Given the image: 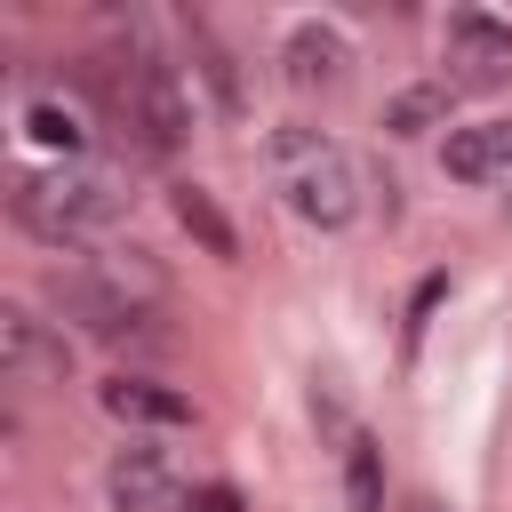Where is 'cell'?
<instances>
[{"label": "cell", "instance_id": "cell-11", "mask_svg": "<svg viewBox=\"0 0 512 512\" xmlns=\"http://www.w3.org/2000/svg\"><path fill=\"white\" fill-rule=\"evenodd\" d=\"M24 136L40 144V152H56V160H88V144H96V120H88V104L80 96H24Z\"/></svg>", "mask_w": 512, "mask_h": 512}, {"label": "cell", "instance_id": "cell-16", "mask_svg": "<svg viewBox=\"0 0 512 512\" xmlns=\"http://www.w3.org/2000/svg\"><path fill=\"white\" fill-rule=\"evenodd\" d=\"M176 512H240V488L232 480H200V488H184Z\"/></svg>", "mask_w": 512, "mask_h": 512}, {"label": "cell", "instance_id": "cell-18", "mask_svg": "<svg viewBox=\"0 0 512 512\" xmlns=\"http://www.w3.org/2000/svg\"><path fill=\"white\" fill-rule=\"evenodd\" d=\"M504 216H512V192H504Z\"/></svg>", "mask_w": 512, "mask_h": 512}, {"label": "cell", "instance_id": "cell-2", "mask_svg": "<svg viewBox=\"0 0 512 512\" xmlns=\"http://www.w3.org/2000/svg\"><path fill=\"white\" fill-rule=\"evenodd\" d=\"M48 304H56L80 336L120 344V336H136V328L152 320V304H160V272H152V256H144V248L72 256V264H56V272H48Z\"/></svg>", "mask_w": 512, "mask_h": 512}, {"label": "cell", "instance_id": "cell-14", "mask_svg": "<svg viewBox=\"0 0 512 512\" xmlns=\"http://www.w3.org/2000/svg\"><path fill=\"white\" fill-rule=\"evenodd\" d=\"M448 112H456V88H448V80H432V88H400V96L384 104V128H392V136H424V128H456Z\"/></svg>", "mask_w": 512, "mask_h": 512}, {"label": "cell", "instance_id": "cell-13", "mask_svg": "<svg viewBox=\"0 0 512 512\" xmlns=\"http://www.w3.org/2000/svg\"><path fill=\"white\" fill-rule=\"evenodd\" d=\"M168 208H176V224H184V232H192V240H200L208 256H224V264L240 256V232L224 224V208H216V200H208L200 184H168Z\"/></svg>", "mask_w": 512, "mask_h": 512}, {"label": "cell", "instance_id": "cell-4", "mask_svg": "<svg viewBox=\"0 0 512 512\" xmlns=\"http://www.w3.org/2000/svg\"><path fill=\"white\" fill-rule=\"evenodd\" d=\"M120 128H128L136 152H152V160H168V152L192 136V88H184V72H176L160 48H136V56L120 64Z\"/></svg>", "mask_w": 512, "mask_h": 512}, {"label": "cell", "instance_id": "cell-5", "mask_svg": "<svg viewBox=\"0 0 512 512\" xmlns=\"http://www.w3.org/2000/svg\"><path fill=\"white\" fill-rule=\"evenodd\" d=\"M440 80L464 96H480V88H512V24L504 16H488V8H456L448 24H440Z\"/></svg>", "mask_w": 512, "mask_h": 512}, {"label": "cell", "instance_id": "cell-6", "mask_svg": "<svg viewBox=\"0 0 512 512\" xmlns=\"http://www.w3.org/2000/svg\"><path fill=\"white\" fill-rule=\"evenodd\" d=\"M0 376H8L16 392H48V384H64V376H72V344H64V328H48L40 312L8 304V312H0Z\"/></svg>", "mask_w": 512, "mask_h": 512}, {"label": "cell", "instance_id": "cell-8", "mask_svg": "<svg viewBox=\"0 0 512 512\" xmlns=\"http://www.w3.org/2000/svg\"><path fill=\"white\" fill-rule=\"evenodd\" d=\"M440 168L456 184H512V120H464L440 136Z\"/></svg>", "mask_w": 512, "mask_h": 512}, {"label": "cell", "instance_id": "cell-10", "mask_svg": "<svg viewBox=\"0 0 512 512\" xmlns=\"http://www.w3.org/2000/svg\"><path fill=\"white\" fill-rule=\"evenodd\" d=\"M96 400H104V416L144 424V432H176V424H192V400H184V392H168L160 376H104V384H96Z\"/></svg>", "mask_w": 512, "mask_h": 512}, {"label": "cell", "instance_id": "cell-7", "mask_svg": "<svg viewBox=\"0 0 512 512\" xmlns=\"http://www.w3.org/2000/svg\"><path fill=\"white\" fill-rule=\"evenodd\" d=\"M104 496H112V512H176L184 480H176V464L160 448H120L112 472H104Z\"/></svg>", "mask_w": 512, "mask_h": 512}, {"label": "cell", "instance_id": "cell-3", "mask_svg": "<svg viewBox=\"0 0 512 512\" xmlns=\"http://www.w3.org/2000/svg\"><path fill=\"white\" fill-rule=\"evenodd\" d=\"M264 152H272V184H280L288 216H304V224H320V232H344V224L360 216V168H352V152H344L336 136L288 120V128H272Z\"/></svg>", "mask_w": 512, "mask_h": 512}, {"label": "cell", "instance_id": "cell-9", "mask_svg": "<svg viewBox=\"0 0 512 512\" xmlns=\"http://www.w3.org/2000/svg\"><path fill=\"white\" fill-rule=\"evenodd\" d=\"M280 64H288L296 88H336V80L352 72V40H344L336 24H320V16H304V24H288Z\"/></svg>", "mask_w": 512, "mask_h": 512}, {"label": "cell", "instance_id": "cell-17", "mask_svg": "<svg viewBox=\"0 0 512 512\" xmlns=\"http://www.w3.org/2000/svg\"><path fill=\"white\" fill-rule=\"evenodd\" d=\"M400 512H440V504H432V496H408V504H400Z\"/></svg>", "mask_w": 512, "mask_h": 512}, {"label": "cell", "instance_id": "cell-15", "mask_svg": "<svg viewBox=\"0 0 512 512\" xmlns=\"http://www.w3.org/2000/svg\"><path fill=\"white\" fill-rule=\"evenodd\" d=\"M192 48H200V80L216 88V112H240V80H232V56L216 48V32H208V24H192Z\"/></svg>", "mask_w": 512, "mask_h": 512}, {"label": "cell", "instance_id": "cell-12", "mask_svg": "<svg viewBox=\"0 0 512 512\" xmlns=\"http://www.w3.org/2000/svg\"><path fill=\"white\" fill-rule=\"evenodd\" d=\"M328 424H336V440H344V496H352V512H384V448L360 432V424H344L336 408H320Z\"/></svg>", "mask_w": 512, "mask_h": 512}, {"label": "cell", "instance_id": "cell-1", "mask_svg": "<svg viewBox=\"0 0 512 512\" xmlns=\"http://www.w3.org/2000/svg\"><path fill=\"white\" fill-rule=\"evenodd\" d=\"M8 216L40 248H88V240H104L128 216V184L112 168H96V160H48V168H24L16 176Z\"/></svg>", "mask_w": 512, "mask_h": 512}]
</instances>
